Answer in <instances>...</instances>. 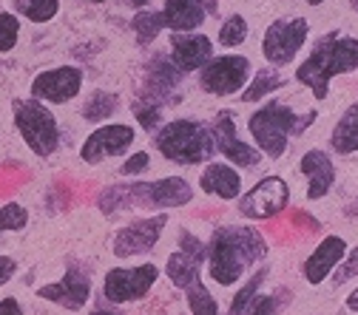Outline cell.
<instances>
[{
	"instance_id": "1",
	"label": "cell",
	"mask_w": 358,
	"mask_h": 315,
	"mask_svg": "<svg viewBox=\"0 0 358 315\" xmlns=\"http://www.w3.org/2000/svg\"><path fill=\"white\" fill-rule=\"evenodd\" d=\"M267 256V242L256 228L225 224L216 228L208 242V276L219 287H234L245 279V270Z\"/></svg>"
},
{
	"instance_id": "2",
	"label": "cell",
	"mask_w": 358,
	"mask_h": 315,
	"mask_svg": "<svg viewBox=\"0 0 358 315\" xmlns=\"http://www.w3.org/2000/svg\"><path fill=\"white\" fill-rule=\"evenodd\" d=\"M194 199V188L182 176H162L157 182H122L111 185L100 193L97 205L100 213L111 216L125 207H151V210H171V207H185Z\"/></svg>"
},
{
	"instance_id": "3",
	"label": "cell",
	"mask_w": 358,
	"mask_h": 315,
	"mask_svg": "<svg viewBox=\"0 0 358 315\" xmlns=\"http://www.w3.org/2000/svg\"><path fill=\"white\" fill-rule=\"evenodd\" d=\"M355 68H358V40L333 31L313 46L307 60L296 68V80L307 85L316 100H327L330 80L338 74H350Z\"/></svg>"
},
{
	"instance_id": "4",
	"label": "cell",
	"mask_w": 358,
	"mask_h": 315,
	"mask_svg": "<svg viewBox=\"0 0 358 315\" xmlns=\"http://www.w3.org/2000/svg\"><path fill=\"white\" fill-rule=\"evenodd\" d=\"M316 111H310L304 117H299L293 108L282 105V103H267L262 108H256L248 119V131L256 142V148L267 156V159H282L287 151L290 137H299V133L307 131V125L316 122Z\"/></svg>"
},
{
	"instance_id": "5",
	"label": "cell",
	"mask_w": 358,
	"mask_h": 315,
	"mask_svg": "<svg viewBox=\"0 0 358 315\" xmlns=\"http://www.w3.org/2000/svg\"><path fill=\"white\" fill-rule=\"evenodd\" d=\"M157 151L173 162V165H199V162H210L216 154V140L208 122L199 119H188L179 117L165 122L157 137H154Z\"/></svg>"
},
{
	"instance_id": "6",
	"label": "cell",
	"mask_w": 358,
	"mask_h": 315,
	"mask_svg": "<svg viewBox=\"0 0 358 315\" xmlns=\"http://www.w3.org/2000/svg\"><path fill=\"white\" fill-rule=\"evenodd\" d=\"M12 117H15L17 133L23 137L26 148L34 156L49 159L60 148V125H57V117L49 111L46 103H40L34 97L15 100L12 103Z\"/></svg>"
},
{
	"instance_id": "7",
	"label": "cell",
	"mask_w": 358,
	"mask_h": 315,
	"mask_svg": "<svg viewBox=\"0 0 358 315\" xmlns=\"http://www.w3.org/2000/svg\"><path fill=\"white\" fill-rule=\"evenodd\" d=\"M159 279V267L145 261L140 267H111L103 279V295L108 304H131L151 293Z\"/></svg>"
},
{
	"instance_id": "8",
	"label": "cell",
	"mask_w": 358,
	"mask_h": 315,
	"mask_svg": "<svg viewBox=\"0 0 358 315\" xmlns=\"http://www.w3.org/2000/svg\"><path fill=\"white\" fill-rule=\"evenodd\" d=\"M253 77V63L242 54H222L213 57L202 71H199V85L210 97H231L248 85Z\"/></svg>"
},
{
	"instance_id": "9",
	"label": "cell",
	"mask_w": 358,
	"mask_h": 315,
	"mask_svg": "<svg viewBox=\"0 0 358 315\" xmlns=\"http://www.w3.org/2000/svg\"><path fill=\"white\" fill-rule=\"evenodd\" d=\"M310 34V23L304 17H282L264 29L262 54L271 66H287L304 46Z\"/></svg>"
},
{
	"instance_id": "10",
	"label": "cell",
	"mask_w": 358,
	"mask_h": 315,
	"mask_svg": "<svg viewBox=\"0 0 358 315\" xmlns=\"http://www.w3.org/2000/svg\"><path fill=\"white\" fill-rule=\"evenodd\" d=\"M287 202H290V188L282 176L273 173V176L259 179L245 196H239V213L245 219L262 221V219L279 216L287 207Z\"/></svg>"
},
{
	"instance_id": "11",
	"label": "cell",
	"mask_w": 358,
	"mask_h": 315,
	"mask_svg": "<svg viewBox=\"0 0 358 315\" xmlns=\"http://www.w3.org/2000/svg\"><path fill=\"white\" fill-rule=\"evenodd\" d=\"M83 80H85L83 68H77V66H57V68H49V71H40L31 80L29 91L40 103L66 105V103H71L83 91Z\"/></svg>"
},
{
	"instance_id": "12",
	"label": "cell",
	"mask_w": 358,
	"mask_h": 315,
	"mask_svg": "<svg viewBox=\"0 0 358 315\" xmlns=\"http://www.w3.org/2000/svg\"><path fill=\"white\" fill-rule=\"evenodd\" d=\"M208 261V244L191 236L188 230L179 233V247L165 261V276L173 287L188 290L194 281H199V270Z\"/></svg>"
},
{
	"instance_id": "13",
	"label": "cell",
	"mask_w": 358,
	"mask_h": 315,
	"mask_svg": "<svg viewBox=\"0 0 358 315\" xmlns=\"http://www.w3.org/2000/svg\"><path fill=\"white\" fill-rule=\"evenodd\" d=\"M168 224V213H157L148 219H137L117 230L114 242H111V253L117 258H131V256H145L154 250V244L159 242L162 230Z\"/></svg>"
},
{
	"instance_id": "14",
	"label": "cell",
	"mask_w": 358,
	"mask_h": 315,
	"mask_svg": "<svg viewBox=\"0 0 358 315\" xmlns=\"http://www.w3.org/2000/svg\"><path fill=\"white\" fill-rule=\"evenodd\" d=\"M134 140H137V131L125 122H108V125H100L94 128L92 133L85 137L83 148H80V156L88 162V165H97L108 156H122L131 151Z\"/></svg>"
},
{
	"instance_id": "15",
	"label": "cell",
	"mask_w": 358,
	"mask_h": 315,
	"mask_svg": "<svg viewBox=\"0 0 358 315\" xmlns=\"http://www.w3.org/2000/svg\"><path fill=\"white\" fill-rule=\"evenodd\" d=\"M37 298L43 301H52L63 309H83L88 304V298H92V276L85 273V270L80 267H69V273H63L60 281H52V284H43L37 287Z\"/></svg>"
},
{
	"instance_id": "16",
	"label": "cell",
	"mask_w": 358,
	"mask_h": 315,
	"mask_svg": "<svg viewBox=\"0 0 358 315\" xmlns=\"http://www.w3.org/2000/svg\"><path fill=\"white\" fill-rule=\"evenodd\" d=\"M210 131H213V140H216V151L225 156L228 162H234L236 168H256L262 162V151L242 142L236 137V125H234V114L231 111H219L210 122Z\"/></svg>"
},
{
	"instance_id": "17",
	"label": "cell",
	"mask_w": 358,
	"mask_h": 315,
	"mask_svg": "<svg viewBox=\"0 0 358 315\" xmlns=\"http://www.w3.org/2000/svg\"><path fill=\"white\" fill-rule=\"evenodd\" d=\"M171 63L182 71V74H191V71H202L210 60H213V43L208 34H171V52H168Z\"/></svg>"
},
{
	"instance_id": "18",
	"label": "cell",
	"mask_w": 358,
	"mask_h": 315,
	"mask_svg": "<svg viewBox=\"0 0 358 315\" xmlns=\"http://www.w3.org/2000/svg\"><path fill=\"white\" fill-rule=\"evenodd\" d=\"M159 12L171 34H191L205 23L208 15H216V0H165Z\"/></svg>"
},
{
	"instance_id": "19",
	"label": "cell",
	"mask_w": 358,
	"mask_h": 315,
	"mask_svg": "<svg viewBox=\"0 0 358 315\" xmlns=\"http://www.w3.org/2000/svg\"><path fill=\"white\" fill-rule=\"evenodd\" d=\"M344 256H347V242H344L341 236H327V239H322V244L304 258V267H301L304 281L313 284V287L324 284V281L333 276V270L344 261Z\"/></svg>"
},
{
	"instance_id": "20",
	"label": "cell",
	"mask_w": 358,
	"mask_h": 315,
	"mask_svg": "<svg viewBox=\"0 0 358 315\" xmlns=\"http://www.w3.org/2000/svg\"><path fill=\"white\" fill-rule=\"evenodd\" d=\"M299 170L307 176V199L310 202L324 199L336 185V165L322 148L307 151L299 162Z\"/></svg>"
},
{
	"instance_id": "21",
	"label": "cell",
	"mask_w": 358,
	"mask_h": 315,
	"mask_svg": "<svg viewBox=\"0 0 358 315\" xmlns=\"http://www.w3.org/2000/svg\"><path fill=\"white\" fill-rule=\"evenodd\" d=\"M199 188L208 196L231 202V199H239V193H242V176L228 162H208L199 176Z\"/></svg>"
},
{
	"instance_id": "22",
	"label": "cell",
	"mask_w": 358,
	"mask_h": 315,
	"mask_svg": "<svg viewBox=\"0 0 358 315\" xmlns=\"http://www.w3.org/2000/svg\"><path fill=\"white\" fill-rule=\"evenodd\" d=\"M179 80H182V71L171 63V57H157L151 63V68H148L145 91L140 97L162 108V103L171 100V91H176V88H179Z\"/></svg>"
},
{
	"instance_id": "23",
	"label": "cell",
	"mask_w": 358,
	"mask_h": 315,
	"mask_svg": "<svg viewBox=\"0 0 358 315\" xmlns=\"http://www.w3.org/2000/svg\"><path fill=\"white\" fill-rule=\"evenodd\" d=\"M330 145L336 154L347 156V154H358V103H352L341 119L336 122L333 133H330Z\"/></svg>"
},
{
	"instance_id": "24",
	"label": "cell",
	"mask_w": 358,
	"mask_h": 315,
	"mask_svg": "<svg viewBox=\"0 0 358 315\" xmlns=\"http://www.w3.org/2000/svg\"><path fill=\"white\" fill-rule=\"evenodd\" d=\"M285 85V77L276 74V68H262L253 74L250 85H245V91H242V103H259L264 100L267 94H273L279 91V88Z\"/></svg>"
},
{
	"instance_id": "25",
	"label": "cell",
	"mask_w": 358,
	"mask_h": 315,
	"mask_svg": "<svg viewBox=\"0 0 358 315\" xmlns=\"http://www.w3.org/2000/svg\"><path fill=\"white\" fill-rule=\"evenodd\" d=\"M120 108V97L117 94H108V91H92L83 103V119L85 122H103L108 119L114 111Z\"/></svg>"
},
{
	"instance_id": "26",
	"label": "cell",
	"mask_w": 358,
	"mask_h": 315,
	"mask_svg": "<svg viewBox=\"0 0 358 315\" xmlns=\"http://www.w3.org/2000/svg\"><path fill=\"white\" fill-rule=\"evenodd\" d=\"M15 15L31 23H49L60 12V0H12Z\"/></svg>"
},
{
	"instance_id": "27",
	"label": "cell",
	"mask_w": 358,
	"mask_h": 315,
	"mask_svg": "<svg viewBox=\"0 0 358 315\" xmlns=\"http://www.w3.org/2000/svg\"><path fill=\"white\" fill-rule=\"evenodd\" d=\"M131 29H134V34H137V43H140V46H148V43H154V40L159 37V31L165 29V23H162V12L140 9L137 15H134V20H131Z\"/></svg>"
},
{
	"instance_id": "28",
	"label": "cell",
	"mask_w": 358,
	"mask_h": 315,
	"mask_svg": "<svg viewBox=\"0 0 358 315\" xmlns=\"http://www.w3.org/2000/svg\"><path fill=\"white\" fill-rule=\"evenodd\" d=\"M267 273H271V270L267 267H259L256 273L245 281V287L234 295V301H231V307H228V312L225 315H248V307H250V301L256 298V293H259V287L264 284V279H267Z\"/></svg>"
},
{
	"instance_id": "29",
	"label": "cell",
	"mask_w": 358,
	"mask_h": 315,
	"mask_svg": "<svg viewBox=\"0 0 358 315\" xmlns=\"http://www.w3.org/2000/svg\"><path fill=\"white\" fill-rule=\"evenodd\" d=\"M185 293H188V309H191L194 315H219V304H216V298L210 295V290L202 284V279L194 281Z\"/></svg>"
},
{
	"instance_id": "30",
	"label": "cell",
	"mask_w": 358,
	"mask_h": 315,
	"mask_svg": "<svg viewBox=\"0 0 358 315\" xmlns=\"http://www.w3.org/2000/svg\"><path fill=\"white\" fill-rule=\"evenodd\" d=\"M248 31H250L248 20L242 15H231L225 23L219 26V43L225 49H236V46H242V43L248 40Z\"/></svg>"
},
{
	"instance_id": "31",
	"label": "cell",
	"mask_w": 358,
	"mask_h": 315,
	"mask_svg": "<svg viewBox=\"0 0 358 315\" xmlns=\"http://www.w3.org/2000/svg\"><path fill=\"white\" fill-rule=\"evenodd\" d=\"M26 224H29V210L23 205L9 202V205L0 207V233H9V230L20 233Z\"/></svg>"
},
{
	"instance_id": "32",
	"label": "cell",
	"mask_w": 358,
	"mask_h": 315,
	"mask_svg": "<svg viewBox=\"0 0 358 315\" xmlns=\"http://www.w3.org/2000/svg\"><path fill=\"white\" fill-rule=\"evenodd\" d=\"M20 37V17L15 12H0V54H9Z\"/></svg>"
},
{
	"instance_id": "33",
	"label": "cell",
	"mask_w": 358,
	"mask_h": 315,
	"mask_svg": "<svg viewBox=\"0 0 358 315\" xmlns=\"http://www.w3.org/2000/svg\"><path fill=\"white\" fill-rule=\"evenodd\" d=\"M134 117H137V122L145 128V131H154L159 125V105L148 103V100H137L134 103Z\"/></svg>"
},
{
	"instance_id": "34",
	"label": "cell",
	"mask_w": 358,
	"mask_h": 315,
	"mask_svg": "<svg viewBox=\"0 0 358 315\" xmlns=\"http://www.w3.org/2000/svg\"><path fill=\"white\" fill-rule=\"evenodd\" d=\"M352 279H358V247H352V250L344 256V261L336 267V276H333L336 287H341V284H347V281H352Z\"/></svg>"
},
{
	"instance_id": "35",
	"label": "cell",
	"mask_w": 358,
	"mask_h": 315,
	"mask_svg": "<svg viewBox=\"0 0 358 315\" xmlns=\"http://www.w3.org/2000/svg\"><path fill=\"white\" fill-rule=\"evenodd\" d=\"M151 168V156L145 154V151H137V154H131L122 165H120V173L122 176H140V173H145Z\"/></svg>"
},
{
	"instance_id": "36",
	"label": "cell",
	"mask_w": 358,
	"mask_h": 315,
	"mask_svg": "<svg viewBox=\"0 0 358 315\" xmlns=\"http://www.w3.org/2000/svg\"><path fill=\"white\" fill-rule=\"evenodd\" d=\"M279 295L282 293H273V295H256L248 307V315H276L279 309Z\"/></svg>"
},
{
	"instance_id": "37",
	"label": "cell",
	"mask_w": 358,
	"mask_h": 315,
	"mask_svg": "<svg viewBox=\"0 0 358 315\" xmlns=\"http://www.w3.org/2000/svg\"><path fill=\"white\" fill-rule=\"evenodd\" d=\"M15 273H17V261L9 256H0V287L9 284L15 279Z\"/></svg>"
},
{
	"instance_id": "38",
	"label": "cell",
	"mask_w": 358,
	"mask_h": 315,
	"mask_svg": "<svg viewBox=\"0 0 358 315\" xmlns=\"http://www.w3.org/2000/svg\"><path fill=\"white\" fill-rule=\"evenodd\" d=\"M0 315H26L17 298H0Z\"/></svg>"
},
{
	"instance_id": "39",
	"label": "cell",
	"mask_w": 358,
	"mask_h": 315,
	"mask_svg": "<svg viewBox=\"0 0 358 315\" xmlns=\"http://www.w3.org/2000/svg\"><path fill=\"white\" fill-rule=\"evenodd\" d=\"M347 309H352V312H358V287L347 295Z\"/></svg>"
},
{
	"instance_id": "40",
	"label": "cell",
	"mask_w": 358,
	"mask_h": 315,
	"mask_svg": "<svg viewBox=\"0 0 358 315\" xmlns=\"http://www.w3.org/2000/svg\"><path fill=\"white\" fill-rule=\"evenodd\" d=\"M88 315H122V312H117V309H111V307H94Z\"/></svg>"
},
{
	"instance_id": "41",
	"label": "cell",
	"mask_w": 358,
	"mask_h": 315,
	"mask_svg": "<svg viewBox=\"0 0 358 315\" xmlns=\"http://www.w3.org/2000/svg\"><path fill=\"white\" fill-rule=\"evenodd\" d=\"M128 3H131V6H137V9H145V6H148V0H128Z\"/></svg>"
},
{
	"instance_id": "42",
	"label": "cell",
	"mask_w": 358,
	"mask_h": 315,
	"mask_svg": "<svg viewBox=\"0 0 358 315\" xmlns=\"http://www.w3.org/2000/svg\"><path fill=\"white\" fill-rule=\"evenodd\" d=\"M301 3H310V6H322L324 0H301Z\"/></svg>"
},
{
	"instance_id": "43",
	"label": "cell",
	"mask_w": 358,
	"mask_h": 315,
	"mask_svg": "<svg viewBox=\"0 0 358 315\" xmlns=\"http://www.w3.org/2000/svg\"><path fill=\"white\" fill-rule=\"evenodd\" d=\"M85 3H108V0H85Z\"/></svg>"
}]
</instances>
